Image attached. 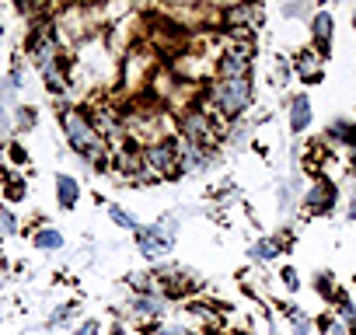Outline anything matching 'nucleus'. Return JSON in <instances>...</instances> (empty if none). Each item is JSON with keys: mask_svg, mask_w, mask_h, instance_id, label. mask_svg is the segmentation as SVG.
I'll return each mask as SVG.
<instances>
[{"mask_svg": "<svg viewBox=\"0 0 356 335\" xmlns=\"http://www.w3.org/2000/svg\"><path fill=\"white\" fill-rule=\"evenodd\" d=\"M122 77L129 88H140V84H150L154 77V53L147 49H129L122 56Z\"/></svg>", "mask_w": 356, "mask_h": 335, "instance_id": "f8f14e48", "label": "nucleus"}, {"mask_svg": "<svg viewBox=\"0 0 356 335\" xmlns=\"http://www.w3.org/2000/svg\"><path fill=\"white\" fill-rule=\"evenodd\" d=\"M248 136H252V122H248V119H238V122H231V126H227L224 143H227V147H245V143H248Z\"/></svg>", "mask_w": 356, "mask_h": 335, "instance_id": "cd10ccee", "label": "nucleus"}, {"mask_svg": "<svg viewBox=\"0 0 356 335\" xmlns=\"http://www.w3.org/2000/svg\"><path fill=\"white\" fill-rule=\"evenodd\" d=\"M77 311H81V304H77V300H67V304H56V311L49 314V321H46V328H63V325H70V321L77 318Z\"/></svg>", "mask_w": 356, "mask_h": 335, "instance_id": "bb28decb", "label": "nucleus"}, {"mask_svg": "<svg viewBox=\"0 0 356 335\" xmlns=\"http://www.w3.org/2000/svg\"><path fill=\"white\" fill-rule=\"evenodd\" d=\"M346 220H349V224H356V189L349 193V203H346Z\"/></svg>", "mask_w": 356, "mask_h": 335, "instance_id": "4c0bfd02", "label": "nucleus"}, {"mask_svg": "<svg viewBox=\"0 0 356 335\" xmlns=\"http://www.w3.org/2000/svg\"><path fill=\"white\" fill-rule=\"evenodd\" d=\"M77 203H81V182H77L74 175L60 172V175H56V206H60V210H74Z\"/></svg>", "mask_w": 356, "mask_h": 335, "instance_id": "6ab92c4d", "label": "nucleus"}, {"mask_svg": "<svg viewBox=\"0 0 356 335\" xmlns=\"http://www.w3.org/2000/svg\"><path fill=\"white\" fill-rule=\"evenodd\" d=\"M112 74H115V53H112V46L102 35H95V39L77 46V53L70 60V84L102 88Z\"/></svg>", "mask_w": 356, "mask_h": 335, "instance_id": "7ed1b4c3", "label": "nucleus"}, {"mask_svg": "<svg viewBox=\"0 0 356 335\" xmlns=\"http://www.w3.org/2000/svg\"><path fill=\"white\" fill-rule=\"evenodd\" d=\"M0 179H4V199L8 203H22L25 199V179L18 175V172H8V168H4V172H0Z\"/></svg>", "mask_w": 356, "mask_h": 335, "instance_id": "b1692460", "label": "nucleus"}, {"mask_svg": "<svg viewBox=\"0 0 356 335\" xmlns=\"http://www.w3.org/2000/svg\"><path fill=\"white\" fill-rule=\"evenodd\" d=\"M56 119H60V129H63L67 147H70V150L91 168V172H112V147L98 136V129H95L88 108L60 105Z\"/></svg>", "mask_w": 356, "mask_h": 335, "instance_id": "f257e3e1", "label": "nucleus"}, {"mask_svg": "<svg viewBox=\"0 0 356 335\" xmlns=\"http://www.w3.org/2000/svg\"><path fill=\"white\" fill-rule=\"evenodd\" d=\"M11 126H15V122H11V112L0 108V133H11Z\"/></svg>", "mask_w": 356, "mask_h": 335, "instance_id": "58836bf2", "label": "nucleus"}, {"mask_svg": "<svg viewBox=\"0 0 356 335\" xmlns=\"http://www.w3.org/2000/svg\"><path fill=\"white\" fill-rule=\"evenodd\" d=\"M280 255H283V245H280L276 238H259V241H252V245H248V259H252L255 265L276 262Z\"/></svg>", "mask_w": 356, "mask_h": 335, "instance_id": "412c9836", "label": "nucleus"}, {"mask_svg": "<svg viewBox=\"0 0 356 335\" xmlns=\"http://www.w3.org/2000/svg\"><path fill=\"white\" fill-rule=\"evenodd\" d=\"M346 164H349L346 172H353V175H356V147H349V150H346Z\"/></svg>", "mask_w": 356, "mask_h": 335, "instance_id": "ea45409f", "label": "nucleus"}, {"mask_svg": "<svg viewBox=\"0 0 356 335\" xmlns=\"http://www.w3.org/2000/svg\"><path fill=\"white\" fill-rule=\"evenodd\" d=\"M252 101H255V77H213L207 88V112H213L227 126L245 119Z\"/></svg>", "mask_w": 356, "mask_h": 335, "instance_id": "f03ea898", "label": "nucleus"}, {"mask_svg": "<svg viewBox=\"0 0 356 335\" xmlns=\"http://www.w3.org/2000/svg\"><path fill=\"white\" fill-rule=\"evenodd\" d=\"M108 335H126V332H122V325H112V332H108Z\"/></svg>", "mask_w": 356, "mask_h": 335, "instance_id": "a19ab883", "label": "nucleus"}, {"mask_svg": "<svg viewBox=\"0 0 356 335\" xmlns=\"http://www.w3.org/2000/svg\"><path fill=\"white\" fill-rule=\"evenodd\" d=\"M32 245H35V252L53 255V252H63L67 238H63V234H60L53 224H46V227H35V231H32Z\"/></svg>", "mask_w": 356, "mask_h": 335, "instance_id": "aec40b11", "label": "nucleus"}, {"mask_svg": "<svg viewBox=\"0 0 356 335\" xmlns=\"http://www.w3.org/2000/svg\"><path fill=\"white\" fill-rule=\"evenodd\" d=\"M0 35H4V22H0Z\"/></svg>", "mask_w": 356, "mask_h": 335, "instance_id": "37998d69", "label": "nucleus"}, {"mask_svg": "<svg viewBox=\"0 0 356 335\" xmlns=\"http://www.w3.org/2000/svg\"><path fill=\"white\" fill-rule=\"evenodd\" d=\"M168 307H171V300L164 293H133L129 297V314L136 321H154L157 325L168 314Z\"/></svg>", "mask_w": 356, "mask_h": 335, "instance_id": "ddd939ff", "label": "nucleus"}, {"mask_svg": "<svg viewBox=\"0 0 356 335\" xmlns=\"http://www.w3.org/2000/svg\"><path fill=\"white\" fill-rule=\"evenodd\" d=\"M255 63V39H224L217 53V77H252Z\"/></svg>", "mask_w": 356, "mask_h": 335, "instance_id": "423d86ee", "label": "nucleus"}, {"mask_svg": "<svg viewBox=\"0 0 356 335\" xmlns=\"http://www.w3.org/2000/svg\"><path fill=\"white\" fill-rule=\"evenodd\" d=\"M311 286H314V293H318L321 300H328V304H335V300H339V283H335V276H332L328 269H314Z\"/></svg>", "mask_w": 356, "mask_h": 335, "instance_id": "5701e85b", "label": "nucleus"}, {"mask_svg": "<svg viewBox=\"0 0 356 335\" xmlns=\"http://www.w3.org/2000/svg\"><path fill=\"white\" fill-rule=\"evenodd\" d=\"M133 238H136V248H140V255H143L150 265H154V262H161V259H164V255L175 248V241H171V238H168V234L157 227V220H154V224H140Z\"/></svg>", "mask_w": 356, "mask_h": 335, "instance_id": "9d476101", "label": "nucleus"}, {"mask_svg": "<svg viewBox=\"0 0 356 335\" xmlns=\"http://www.w3.org/2000/svg\"><path fill=\"white\" fill-rule=\"evenodd\" d=\"M318 328H321V335H349V328H346L335 314H325V318L318 321Z\"/></svg>", "mask_w": 356, "mask_h": 335, "instance_id": "473e14b6", "label": "nucleus"}, {"mask_svg": "<svg viewBox=\"0 0 356 335\" xmlns=\"http://www.w3.org/2000/svg\"><path fill=\"white\" fill-rule=\"evenodd\" d=\"M224 133H227V122L207 112V105H186L175 119V136H182L196 147H220Z\"/></svg>", "mask_w": 356, "mask_h": 335, "instance_id": "20e7f679", "label": "nucleus"}, {"mask_svg": "<svg viewBox=\"0 0 356 335\" xmlns=\"http://www.w3.org/2000/svg\"><path fill=\"white\" fill-rule=\"evenodd\" d=\"M150 272H154V279H157V286L168 300H186V297H193L207 286L200 272H193L189 265H178V262H154Z\"/></svg>", "mask_w": 356, "mask_h": 335, "instance_id": "39448f33", "label": "nucleus"}, {"mask_svg": "<svg viewBox=\"0 0 356 335\" xmlns=\"http://www.w3.org/2000/svg\"><path fill=\"white\" fill-rule=\"evenodd\" d=\"M307 28H311V42H314V53L321 56V60H328L332 56V39H335V18H332V11H314V18L307 22Z\"/></svg>", "mask_w": 356, "mask_h": 335, "instance_id": "4468645a", "label": "nucleus"}, {"mask_svg": "<svg viewBox=\"0 0 356 335\" xmlns=\"http://www.w3.org/2000/svg\"><path fill=\"white\" fill-rule=\"evenodd\" d=\"M8 157H11L18 168H25V164H29V150H25V143H22V140H8Z\"/></svg>", "mask_w": 356, "mask_h": 335, "instance_id": "72a5a7b5", "label": "nucleus"}, {"mask_svg": "<svg viewBox=\"0 0 356 335\" xmlns=\"http://www.w3.org/2000/svg\"><path fill=\"white\" fill-rule=\"evenodd\" d=\"M0 290H4V272H0Z\"/></svg>", "mask_w": 356, "mask_h": 335, "instance_id": "79ce46f5", "label": "nucleus"}, {"mask_svg": "<svg viewBox=\"0 0 356 335\" xmlns=\"http://www.w3.org/2000/svg\"><path fill=\"white\" fill-rule=\"evenodd\" d=\"M325 143H342L346 150L356 147V119L353 115H335L325 126Z\"/></svg>", "mask_w": 356, "mask_h": 335, "instance_id": "a211bd4d", "label": "nucleus"}, {"mask_svg": "<svg viewBox=\"0 0 356 335\" xmlns=\"http://www.w3.org/2000/svg\"><path fill=\"white\" fill-rule=\"evenodd\" d=\"M280 283H283V290L297 293V290H300V276H297V269H293V265H283V272H280Z\"/></svg>", "mask_w": 356, "mask_h": 335, "instance_id": "f704fd0d", "label": "nucleus"}, {"mask_svg": "<svg viewBox=\"0 0 356 335\" xmlns=\"http://www.w3.org/2000/svg\"><path fill=\"white\" fill-rule=\"evenodd\" d=\"M307 217H328L339 206V186L325 175H318L311 186H304V199H300Z\"/></svg>", "mask_w": 356, "mask_h": 335, "instance_id": "1a4fd4ad", "label": "nucleus"}, {"mask_svg": "<svg viewBox=\"0 0 356 335\" xmlns=\"http://www.w3.org/2000/svg\"><path fill=\"white\" fill-rule=\"evenodd\" d=\"M290 63H293V77H300L304 84H321V81H325V60H321L314 49L297 53Z\"/></svg>", "mask_w": 356, "mask_h": 335, "instance_id": "dca6fc26", "label": "nucleus"}, {"mask_svg": "<svg viewBox=\"0 0 356 335\" xmlns=\"http://www.w3.org/2000/svg\"><path fill=\"white\" fill-rule=\"evenodd\" d=\"M0 234H11V238L22 234V220L11 206H0Z\"/></svg>", "mask_w": 356, "mask_h": 335, "instance_id": "7c9ffc66", "label": "nucleus"}, {"mask_svg": "<svg viewBox=\"0 0 356 335\" xmlns=\"http://www.w3.org/2000/svg\"><path fill=\"white\" fill-rule=\"evenodd\" d=\"M150 335H196V332L189 325H182V321H157Z\"/></svg>", "mask_w": 356, "mask_h": 335, "instance_id": "2f4dec72", "label": "nucleus"}, {"mask_svg": "<svg viewBox=\"0 0 356 335\" xmlns=\"http://www.w3.org/2000/svg\"><path fill=\"white\" fill-rule=\"evenodd\" d=\"M126 283H129L133 293H161V286H157V279H154L150 269H143V272H129Z\"/></svg>", "mask_w": 356, "mask_h": 335, "instance_id": "c85d7f7f", "label": "nucleus"}, {"mask_svg": "<svg viewBox=\"0 0 356 335\" xmlns=\"http://www.w3.org/2000/svg\"><path fill=\"white\" fill-rule=\"evenodd\" d=\"M314 11H318V8H311V4H283V8H280V15H283L286 22H311Z\"/></svg>", "mask_w": 356, "mask_h": 335, "instance_id": "c756f323", "label": "nucleus"}, {"mask_svg": "<svg viewBox=\"0 0 356 335\" xmlns=\"http://www.w3.org/2000/svg\"><path fill=\"white\" fill-rule=\"evenodd\" d=\"M143 168L150 175H157L161 182L178 179V143H175V136L143 147Z\"/></svg>", "mask_w": 356, "mask_h": 335, "instance_id": "6e6552de", "label": "nucleus"}, {"mask_svg": "<svg viewBox=\"0 0 356 335\" xmlns=\"http://www.w3.org/2000/svg\"><path fill=\"white\" fill-rule=\"evenodd\" d=\"M276 77H280V84H290V77H293V63H290L286 56H276Z\"/></svg>", "mask_w": 356, "mask_h": 335, "instance_id": "c9c22d12", "label": "nucleus"}, {"mask_svg": "<svg viewBox=\"0 0 356 335\" xmlns=\"http://www.w3.org/2000/svg\"><path fill=\"white\" fill-rule=\"evenodd\" d=\"M304 199V182H300V172H290V179H283L280 182V189H276V210H280V217H290L293 210H297V203Z\"/></svg>", "mask_w": 356, "mask_h": 335, "instance_id": "f3484780", "label": "nucleus"}, {"mask_svg": "<svg viewBox=\"0 0 356 335\" xmlns=\"http://www.w3.org/2000/svg\"><path fill=\"white\" fill-rule=\"evenodd\" d=\"M105 213H108V220H112V224H115L119 231H133V234H136L140 220H136V217H133L129 210H122L119 203H108V206H105Z\"/></svg>", "mask_w": 356, "mask_h": 335, "instance_id": "a878e982", "label": "nucleus"}, {"mask_svg": "<svg viewBox=\"0 0 356 335\" xmlns=\"http://www.w3.org/2000/svg\"><path fill=\"white\" fill-rule=\"evenodd\" d=\"M283 314H286V335H314V321L297 304H283Z\"/></svg>", "mask_w": 356, "mask_h": 335, "instance_id": "4be33fe9", "label": "nucleus"}, {"mask_svg": "<svg viewBox=\"0 0 356 335\" xmlns=\"http://www.w3.org/2000/svg\"><path fill=\"white\" fill-rule=\"evenodd\" d=\"M77 335H102V325L88 318V321H81V325H77Z\"/></svg>", "mask_w": 356, "mask_h": 335, "instance_id": "e433bc0d", "label": "nucleus"}, {"mask_svg": "<svg viewBox=\"0 0 356 335\" xmlns=\"http://www.w3.org/2000/svg\"><path fill=\"white\" fill-rule=\"evenodd\" d=\"M11 122H15V133H29L39 126V108L35 105H18L11 112Z\"/></svg>", "mask_w": 356, "mask_h": 335, "instance_id": "393cba45", "label": "nucleus"}, {"mask_svg": "<svg viewBox=\"0 0 356 335\" xmlns=\"http://www.w3.org/2000/svg\"><path fill=\"white\" fill-rule=\"evenodd\" d=\"M140 168H143V147L126 143V147L112 150V179L119 186H129V179L140 172Z\"/></svg>", "mask_w": 356, "mask_h": 335, "instance_id": "9b49d317", "label": "nucleus"}, {"mask_svg": "<svg viewBox=\"0 0 356 335\" xmlns=\"http://www.w3.org/2000/svg\"><path fill=\"white\" fill-rule=\"evenodd\" d=\"M311 119H314V112H311V98H307L304 91L290 95V98H286V122H290V133H293V136L307 133Z\"/></svg>", "mask_w": 356, "mask_h": 335, "instance_id": "2eb2a0df", "label": "nucleus"}, {"mask_svg": "<svg viewBox=\"0 0 356 335\" xmlns=\"http://www.w3.org/2000/svg\"><path fill=\"white\" fill-rule=\"evenodd\" d=\"M178 143V179L186 175H207L210 168L220 161V147H196L182 136H175Z\"/></svg>", "mask_w": 356, "mask_h": 335, "instance_id": "0eeeda50", "label": "nucleus"}]
</instances>
